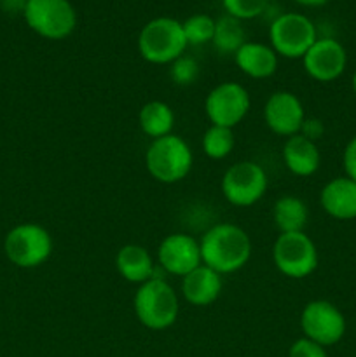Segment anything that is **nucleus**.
Returning a JSON list of instances; mask_svg holds the SVG:
<instances>
[{"mask_svg": "<svg viewBox=\"0 0 356 357\" xmlns=\"http://www.w3.org/2000/svg\"><path fill=\"white\" fill-rule=\"evenodd\" d=\"M115 268L124 281L143 284L156 278V264L149 250L140 244H126L115 255Z\"/></svg>", "mask_w": 356, "mask_h": 357, "instance_id": "nucleus-19", "label": "nucleus"}, {"mask_svg": "<svg viewBox=\"0 0 356 357\" xmlns=\"http://www.w3.org/2000/svg\"><path fill=\"white\" fill-rule=\"evenodd\" d=\"M288 357H328L323 345L302 337L292 344L288 351Z\"/></svg>", "mask_w": 356, "mask_h": 357, "instance_id": "nucleus-27", "label": "nucleus"}, {"mask_svg": "<svg viewBox=\"0 0 356 357\" xmlns=\"http://www.w3.org/2000/svg\"><path fill=\"white\" fill-rule=\"evenodd\" d=\"M188 45H202L213 40L215 20L208 14H194L181 23Z\"/></svg>", "mask_w": 356, "mask_h": 357, "instance_id": "nucleus-24", "label": "nucleus"}, {"mask_svg": "<svg viewBox=\"0 0 356 357\" xmlns=\"http://www.w3.org/2000/svg\"><path fill=\"white\" fill-rule=\"evenodd\" d=\"M272 261L283 275L306 279L318 268V250L306 232L279 234L272 246Z\"/></svg>", "mask_w": 356, "mask_h": 357, "instance_id": "nucleus-8", "label": "nucleus"}, {"mask_svg": "<svg viewBox=\"0 0 356 357\" xmlns=\"http://www.w3.org/2000/svg\"><path fill=\"white\" fill-rule=\"evenodd\" d=\"M309 220L307 204L297 195H281L272 206V222L279 234L304 232Z\"/></svg>", "mask_w": 356, "mask_h": 357, "instance_id": "nucleus-20", "label": "nucleus"}, {"mask_svg": "<svg viewBox=\"0 0 356 357\" xmlns=\"http://www.w3.org/2000/svg\"><path fill=\"white\" fill-rule=\"evenodd\" d=\"M283 162L286 169L300 178L313 176L321 164V153L316 142H311L304 135H293L286 138L283 145Z\"/></svg>", "mask_w": 356, "mask_h": 357, "instance_id": "nucleus-17", "label": "nucleus"}, {"mask_svg": "<svg viewBox=\"0 0 356 357\" xmlns=\"http://www.w3.org/2000/svg\"><path fill=\"white\" fill-rule=\"evenodd\" d=\"M157 264L168 274L185 278L202 265L199 241L184 232L170 234L157 248Z\"/></svg>", "mask_w": 356, "mask_h": 357, "instance_id": "nucleus-12", "label": "nucleus"}, {"mask_svg": "<svg viewBox=\"0 0 356 357\" xmlns=\"http://www.w3.org/2000/svg\"><path fill=\"white\" fill-rule=\"evenodd\" d=\"M234 61L237 68L250 79H269L278 70L279 56L271 45L246 40L234 54Z\"/></svg>", "mask_w": 356, "mask_h": 357, "instance_id": "nucleus-18", "label": "nucleus"}, {"mask_svg": "<svg viewBox=\"0 0 356 357\" xmlns=\"http://www.w3.org/2000/svg\"><path fill=\"white\" fill-rule=\"evenodd\" d=\"M227 14L236 20H253L260 16L267 7L269 0H222Z\"/></svg>", "mask_w": 356, "mask_h": 357, "instance_id": "nucleus-25", "label": "nucleus"}, {"mask_svg": "<svg viewBox=\"0 0 356 357\" xmlns=\"http://www.w3.org/2000/svg\"><path fill=\"white\" fill-rule=\"evenodd\" d=\"M267 185V174L260 164L241 160L223 173L222 194L229 204L236 208H250L264 197Z\"/></svg>", "mask_w": 356, "mask_h": 357, "instance_id": "nucleus-9", "label": "nucleus"}, {"mask_svg": "<svg viewBox=\"0 0 356 357\" xmlns=\"http://www.w3.org/2000/svg\"><path fill=\"white\" fill-rule=\"evenodd\" d=\"M202 265L220 275L241 271L251 258V239L246 230L234 223L213 225L199 241Z\"/></svg>", "mask_w": 356, "mask_h": 357, "instance_id": "nucleus-1", "label": "nucleus"}, {"mask_svg": "<svg viewBox=\"0 0 356 357\" xmlns=\"http://www.w3.org/2000/svg\"><path fill=\"white\" fill-rule=\"evenodd\" d=\"M320 204L328 216L335 220L356 218V181L339 176L328 181L320 194Z\"/></svg>", "mask_w": 356, "mask_h": 357, "instance_id": "nucleus-16", "label": "nucleus"}, {"mask_svg": "<svg viewBox=\"0 0 356 357\" xmlns=\"http://www.w3.org/2000/svg\"><path fill=\"white\" fill-rule=\"evenodd\" d=\"M342 164H344L346 176L356 181V136L349 139V143L344 149V155H342Z\"/></svg>", "mask_w": 356, "mask_h": 357, "instance_id": "nucleus-28", "label": "nucleus"}, {"mask_svg": "<svg viewBox=\"0 0 356 357\" xmlns=\"http://www.w3.org/2000/svg\"><path fill=\"white\" fill-rule=\"evenodd\" d=\"M202 152L212 160H222L230 155L236 145V136L230 128L222 126H209L202 135Z\"/></svg>", "mask_w": 356, "mask_h": 357, "instance_id": "nucleus-23", "label": "nucleus"}, {"mask_svg": "<svg viewBox=\"0 0 356 357\" xmlns=\"http://www.w3.org/2000/svg\"><path fill=\"white\" fill-rule=\"evenodd\" d=\"M188 47L184 26L178 20L168 16L150 20L138 35V51L152 65H171L184 56Z\"/></svg>", "mask_w": 356, "mask_h": 357, "instance_id": "nucleus-4", "label": "nucleus"}, {"mask_svg": "<svg viewBox=\"0 0 356 357\" xmlns=\"http://www.w3.org/2000/svg\"><path fill=\"white\" fill-rule=\"evenodd\" d=\"M353 91H355V94H356V70H355V73H353Z\"/></svg>", "mask_w": 356, "mask_h": 357, "instance_id": "nucleus-31", "label": "nucleus"}, {"mask_svg": "<svg viewBox=\"0 0 356 357\" xmlns=\"http://www.w3.org/2000/svg\"><path fill=\"white\" fill-rule=\"evenodd\" d=\"M136 319L152 331L173 326L180 314V302L173 286L163 278H152L138 286L133 298Z\"/></svg>", "mask_w": 356, "mask_h": 357, "instance_id": "nucleus-2", "label": "nucleus"}, {"mask_svg": "<svg viewBox=\"0 0 356 357\" xmlns=\"http://www.w3.org/2000/svg\"><path fill=\"white\" fill-rule=\"evenodd\" d=\"M170 77L177 86H191L199 77V65L191 56H180L171 63Z\"/></svg>", "mask_w": 356, "mask_h": 357, "instance_id": "nucleus-26", "label": "nucleus"}, {"mask_svg": "<svg viewBox=\"0 0 356 357\" xmlns=\"http://www.w3.org/2000/svg\"><path fill=\"white\" fill-rule=\"evenodd\" d=\"M244 42H246V37H244V28L239 20L229 14L215 20V33H213L212 44L220 54L234 56Z\"/></svg>", "mask_w": 356, "mask_h": 357, "instance_id": "nucleus-22", "label": "nucleus"}, {"mask_svg": "<svg viewBox=\"0 0 356 357\" xmlns=\"http://www.w3.org/2000/svg\"><path fill=\"white\" fill-rule=\"evenodd\" d=\"M304 70L316 82H334L348 66L344 45L330 37L318 38L302 58Z\"/></svg>", "mask_w": 356, "mask_h": 357, "instance_id": "nucleus-13", "label": "nucleus"}, {"mask_svg": "<svg viewBox=\"0 0 356 357\" xmlns=\"http://www.w3.org/2000/svg\"><path fill=\"white\" fill-rule=\"evenodd\" d=\"M251 107L250 93L237 82H220L208 93L205 112L212 126L234 129L244 121Z\"/></svg>", "mask_w": 356, "mask_h": 357, "instance_id": "nucleus-10", "label": "nucleus"}, {"mask_svg": "<svg viewBox=\"0 0 356 357\" xmlns=\"http://www.w3.org/2000/svg\"><path fill=\"white\" fill-rule=\"evenodd\" d=\"M264 121L274 135L290 138L299 135L302 129L306 110L297 94L290 91H276L265 101Z\"/></svg>", "mask_w": 356, "mask_h": 357, "instance_id": "nucleus-14", "label": "nucleus"}, {"mask_svg": "<svg viewBox=\"0 0 356 357\" xmlns=\"http://www.w3.org/2000/svg\"><path fill=\"white\" fill-rule=\"evenodd\" d=\"M269 40L274 52L286 59H302L318 40L316 26L299 13L279 14L269 28Z\"/></svg>", "mask_w": 356, "mask_h": 357, "instance_id": "nucleus-7", "label": "nucleus"}, {"mask_svg": "<svg viewBox=\"0 0 356 357\" xmlns=\"http://www.w3.org/2000/svg\"><path fill=\"white\" fill-rule=\"evenodd\" d=\"M325 128H323V122L318 121V119H307L304 121L302 129H300V135H304L306 138H309L311 142H318V139L323 136Z\"/></svg>", "mask_w": 356, "mask_h": 357, "instance_id": "nucleus-29", "label": "nucleus"}, {"mask_svg": "<svg viewBox=\"0 0 356 357\" xmlns=\"http://www.w3.org/2000/svg\"><path fill=\"white\" fill-rule=\"evenodd\" d=\"M138 122L143 135L149 136L150 139L163 138V136L171 135V131H173L175 112L164 101L152 100L142 107Z\"/></svg>", "mask_w": 356, "mask_h": 357, "instance_id": "nucleus-21", "label": "nucleus"}, {"mask_svg": "<svg viewBox=\"0 0 356 357\" xmlns=\"http://www.w3.org/2000/svg\"><path fill=\"white\" fill-rule=\"evenodd\" d=\"M52 237L38 223H21L7 232L3 251L7 260L20 268H37L52 255Z\"/></svg>", "mask_w": 356, "mask_h": 357, "instance_id": "nucleus-5", "label": "nucleus"}, {"mask_svg": "<svg viewBox=\"0 0 356 357\" xmlns=\"http://www.w3.org/2000/svg\"><path fill=\"white\" fill-rule=\"evenodd\" d=\"M300 328L306 338L323 347H330L344 337L346 317L328 300H313L302 309Z\"/></svg>", "mask_w": 356, "mask_h": 357, "instance_id": "nucleus-11", "label": "nucleus"}, {"mask_svg": "<svg viewBox=\"0 0 356 357\" xmlns=\"http://www.w3.org/2000/svg\"><path fill=\"white\" fill-rule=\"evenodd\" d=\"M222 288V275L206 265H199L191 274L181 278V295L194 307H208L215 303Z\"/></svg>", "mask_w": 356, "mask_h": 357, "instance_id": "nucleus-15", "label": "nucleus"}, {"mask_svg": "<svg viewBox=\"0 0 356 357\" xmlns=\"http://www.w3.org/2000/svg\"><path fill=\"white\" fill-rule=\"evenodd\" d=\"M145 166L154 180L164 185H173L191 174L194 153L181 136L171 132L150 142L145 152Z\"/></svg>", "mask_w": 356, "mask_h": 357, "instance_id": "nucleus-3", "label": "nucleus"}, {"mask_svg": "<svg viewBox=\"0 0 356 357\" xmlns=\"http://www.w3.org/2000/svg\"><path fill=\"white\" fill-rule=\"evenodd\" d=\"M293 2L300 3L304 7H321L328 2V0H293Z\"/></svg>", "mask_w": 356, "mask_h": 357, "instance_id": "nucleus-30", "label": "nucleus"}, {"mask_svg": "<svg viewBox=\"0 0 356 357\" xmlns=\"http://www.w3.org/2000/svg\"><path fill=\"white\" fill-rule=\"evenodd\" d=\"M23 16L28 26L47 40H63L77 26V13L70 0H27Z\"/></svg>", "mask_w": 356, "mask_h": 357, "instance_id": "nucleus-6", "label": "nucleus"}]
</instances>
